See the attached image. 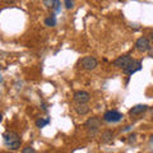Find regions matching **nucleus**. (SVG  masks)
<instances>
[{"label":"nucleus","mask_w":153,"mask_h":153,"mask_svg":"<svg viewBox=\"0 0 153 153\" xmlns=\"http://www.w3.org/2000/svg\"><path fill=\"white\" fill-rule=\"evenodd\" d=\"M80 65H82V68L85 70H93L97 68L98 60L96 59L94 56H85L80 60Z\"/></svg>","instance_id":"7ed1b4c3"},{"label":"nucleus","mask_w":153,"mask_h":153,"mask_svg":"<svg viewBox=\"0 0 153 153\" xmlns=\"http://www.w3.org/2000/svg\"><path fill=\"white\" fill-rule=\"evenodd\" d=\"M74 108L78 115H85L89 112V106L87 103H76Z\"/></svg>","instance_id":"9d476101"},{"label":"nucleus","mask_w":153,"mask_h":153,"mask_svg":"<svg viewBox=\"0 0 153 153\" xmlns=\"http://www.w3.org/2000/svg\"><path fill=\"white\" fill-rule=\"evenodd\" d=\"M149 140H151V143H152V144H153V135L151 137V139H149Z\"/></svg>","instance_id":"412c9836"},{"label":"nucleus","mask_w":153,"mask_h":153,"mask_svg":"<svg viewBox=\"0 0 153 153\" xmlns=\"http://www.w3.org/2000/svg\"><path fill=\"white\" fill-rule=\"evenodd\" d=\"M148 52H149V56L153 57V46H151V49L148 50Z\"/></svg>","instance_id":"6ab92c4d"},{"label":"nucleus","mask_w":153,"mask_h":153,"mask_svg":"<svg viewBox=\"0 0 153 153\" xmlns=\"http://www.w3.org/2000/svg\"><path fill=\"white\" fill-rule=\"evenodd\" d=\"M44 1V4L47 7V8H51L52 9V7H54V0H42Z\"/></svg>","instance_id":"f3484780"},{"label":"nucleus","mask_w":153,"mask_h":153,"mask_svg":"<svg viewBox=\"0 0 153 153\" xmlns=\"http://www.w3.org/2000/svg\"><path fill=\"white\" fill-rule=\"evenodd\" d=\"M5 153H12V152H5Z\"/></svg>","instance_id":"b1692460"},{"label":"nucleus","mask_w":153,"mask_h":153,"mask_svg":"<svg viewBox=\"0 0 153 153\" xmlns=\"http://www.w3.org/2000/svg\"><path fill=\"white\" fill-rule=\"evenodd\" d=\"M1 1H4V3H7V4H13L16 0H1Z\"/></svg>","instance_id":"a211bd4d"},{"label":"nucleus","mask_w":153,"mask_h":153,"mask_svg":"<svg viewBox=\"0 0 153 153\" xmlns=\"http://www.w3.org/2000/svg\"><path fill=\"white\" fill-rule=\"evenodd\" d=\"M142 69V61L139 60H133L130 64H129V66H126L125 69H124V73L128 74V75H131L134 74L135 71L140 70Z\"/></svg>","instance_id":"6e6552de"},{"label":"nucleus","mask_w":153,"mask_h":153,"mask_svg":"<svg viewBox=\"0 0 153 153\" xmlns=\"http://www.w3.org/2000/svg\"><path fill=\"white\" fill-rule=\"evenodd\" d=\"M101 119H100L98 116H93V117H89L87 121H85L84 124V128L88 130L89 134H92V135H94L98 131V129L101 128Z\"/></svg>","instance_id":"f03ea898"},{"label":"nucleus","mask_w":153,"mask_h":153,"mask_svg":"<svg viewBox=\"0 0 153 153\" xmlns=\"http://www.w3.org/2000/svg\"><path fill=\"white\" fill-rule=\"evenodd\" d=\"M123 119V115L119 111H115V110H110V111H106L103 115V120L107 123H117Z\"/></svg>","instance_id":"39448f33"},{"label":"nucleus","mask_w":153,"mask_h":153,"mask_svg":"<svg viewBox=\"0 0 153 153\" xmlns=\"http://www.w3.org/2000/svg\"><path fill=\"white\" fill-rule=\"evenodd\" d=\"M64 4H65V8L66 9H73L74 8L73 0H64Z\"/></svg>","instance_id":"2eb2a0df"},{"label":"nucleus","mask_w":153,"mask_h":153,"mask_svg":"<svg viewBox=\"0 0 153 153\" xmlns=\"http://www.w3.org/2000/svg\"><path fill=\"white\" fill-rule=\"evenodd\" d=\"M22 153H36V151H35V148H32V147H25L22 149Z\"/></svg>","instance_id":"dca6fc26"},{"label":"nucleus","mask_w":153,"mask_h":153,"mask_svg":"<svg viewBox=\"0 0 153 153\" xmlns=\"http://www.w3.org/2000/svg\"><path fill=\"white\" fill-rule=\"evenodd\" d=\"M73 100L76 103H87L91 100V94L85 91H76L73 96Z\"/></svg>","instance_id":"0eeeda50"},{"label":"nucleus","mask_w":153,"mask_h":153,"mask_svg":"<svg viewBox=\"0 0 153 153\" xmlns=\"http://www.w3.org/2000/svg\"><path fill=\"white\" fill-rule=\"evenodd\" d=\"M0 82H1V76H0Z\"/></svg>","instance_id":"5701e85b"},{"label":"nucleus","mask_w":153,"mask_h":153,"mask_svg":"<svg viewBox=\"0 0 153 153\" xmlns=\"http://www.w3.org/2000/svg\"><path fill=\"white\" fill-rule=\"evenodd\" d=\"M52 9L57 13V12H60V9H61V7H60V0H54V7H52Z\"/></svg>","instance_id":"4468645a"},{"label":"nucleus","mask_w":153,"mask_h":153,"mask_svg":"<svg viewBox=\"0 0 153 153\" xmlns=\"http://www.w3.org/2000/svg\"><path fill=\"white\" fill-rule=\"evenodd\" d=\"M1 120H3V115L0 114V121H1Z\"/></svg>","instance_id":"4be33fe9"},{"label":"nucleus","mask_w":153,"mask_h":153,"mask_svg":"<svg viewBox=\"0 0 153 153\" xmlns=\"http://www.w3.org/2000/svg\"><path fill=\"white\" fill-rule=\"evenodd\" d=\"M112 138H114V133L111 130H105L101 135V140L102 143H110L112 142Z\"/></svg>","instance_id":"9b49d317"},{"label":"nucleus","mask_w":153,"mask_h":153,"mask_svg":"<svg viewBox=\"0 0 153 153\" xmlns=\"http://www.w3.org/2000/svg\"><path fill=\"white\" fill-rule=\"evenodd\" d=\"M149 38H151V41L153 42V32H151V33H149Z\"/></svg>","instance_id":"aec40b11"},{"label":"nucleus","mask_w":153,"mask_h":153,"mask_svg":"<svg viewBox=\"0 0 153 153\" xmlns=\"http://www.w3.org/2000/svg\"><path fill=\"white\" fill-rule=\"evenodd\" d=\"M45 25L49 27H54L56 25V19H55V14H51L49 18L45 19Z\"/></svg>","instance_id":"f8f14e48"},{"label":"nucleus","mask_w":153,"mask_h":153,"mask_svg":"<svg viewBox=\"0 0 153 153\" xmlns=\"http://www.w3.org/2000/svg\"><path fill=\"white\" fill-rule=\"evenodd\" d=\"M50 123V120L49 119H37L36 120V125H37V128H44L45 125H47V124Z\"/></svg>","instance_id":"ddd939ff"},{"label":"nucleus","mask_w":153,"mask_h":153,"mask_svg":"<svg viewBox=\"0 0 153 153\" xmlns=\"http://www.w3.org/2000/svg\"><path fill=\"white\" fill-rule=\"evenodd\" d=\"M4 143L8 148H10L12 151H17L21 148V144H22V139L21 137L18 135L16 131H5L4 133Z\"/></svg>","instance_id":"f257e3e1"},{"label":"nucleus","mask_w":153,"mask_h":153,"mask_svg":"<svg viewBox=\"0 0 153 153\" xmlns=\"http://www.w3.org/2000/svg\"><path fill=\"white\" fill-rule=\"evenodd\" d=\"M135 49L139 51V52H147L148 50L151 49V41H149V38H147V37L138 38L137 42H135Z\"/></svg>","instance_id":"20e7f679"},{"label":"nucleus","mask_w":153,"mask_h":153,"mask_svg":"<svg viewBox=\"0 0 153 153\" xmlns=\"http://www.w3.org/2000/svg\"><path fill=\"white\" fill-rule=\"evenodd\" d=\"M131 61H133V59L129 55H123V56H119L117 59L114 61V66L124 70L126 66H129V64H130Z\"/></svg>","instance_id":"423d86ee"},{"label":"nucleus","mask_w":153,"mask_h":153,"mask_svg":"<svg viewBox=\"0 0 153 153\" xmlns=\"http://www.w3.org/2000/svg\"><path fill=\"white\" fill-rule=\"evenodd\" d=\"M147 110H148V106H146V105H137V106L130 108L129 114H130L131 116H137V115H140L143 112H146Z\"/></svg>","instance_id":"1a4fd4ad"}]
</instances>
